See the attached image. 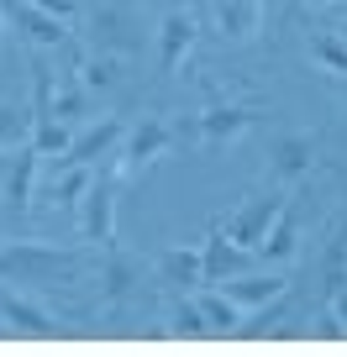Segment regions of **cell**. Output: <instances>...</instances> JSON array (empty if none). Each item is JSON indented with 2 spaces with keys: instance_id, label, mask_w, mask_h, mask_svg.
<instances>
[{
  "instance_id": "obj_1",
  "label": "cell",
  "mask_w": 347,
  "mask_h": 357,
  "mask_svg": "<svg viewBox=\"0 0 347 357\" xmlns=\"http://www.w3.org/2000/svg\"><path fill=\"white\" fill-rule=\"evenodd\" d=\"M84 257L68 252V247H43V242H11L0 247V279L6 284H58L74 279Z\"/></svg>"
},
{
  "instance_id": "obj_2",
  "label": "cell",
  "mask_w": 347,
  "mask_h": 357,
  "mask_svg": "<svg viewBox=\"0 0 347 357\" xmlns=\"http://www.w3.org/2000/svg\"><path fill=\"white\" fill-rule=\"evenodd\" d=\"M79 231L90 236V242H111L116 236V174H95V184L84 190L79 200Z\"/></svg>"
},
{
  "instance_id": "obj_3",
  "label": "cell",
  "mask_w": 347,
  "mask_h": 357,
  "mask_svg": "<svg viewBox=\"0 0 347 357\" xmlns=\"http://www.w3.org/2000/svg\"><path fill=\"white\" fill-rule=\"evenodd\" d=\"M279 211H284L279 195H258V200H247L242 211L232 215L226 236H232L237 247H247V252H258V247H263V236H269V226L279 221Z\"/></svg>"
},
{
  "instance_id": "obj_4",
  "label": "cell",
  "mask_w": 347,
  "mask_h": 357,
  "mask_svg": "<svg viewBox=\"0 0 347 357\" xmlns=\"http://www.w3.org/2000/svg\"><path fill=\"white\" fill-rule=\"evenodd\" d=\"M6 16L16 22V32L27 37V43H37V47H58L64 43V16H53V11H43V6H32V0H6Z\"/></svg>"
},
{
  "instance_id": "obj_5",
  "label": "cell",
  "mask_w": 347,
  "mask_h": 357,
  "mask_svg": "<svg viewBox=\"0 0 347 357\" xmlns=\"http://www.w3.org/2000/svg\"><path fill=\"white\" fill-rule=\"evenodd\" d=\"M37 142L16 147V158H6V174H0V200L6 211H27L32 205V174H37Z\"/></svg>"
},
{
  "instance_id": "obj_6",
  "label": "cell",
  "mask_w": 347,
  "mask_h": 357,
  "mask_svg": "<svg viewBox=\"0 0 347 357\" xmlns=\"http://www.w3.org/2000/svg\"><path fill=\"white\" fill-rule=\"evenodd\" d=\"M168 142H174V126H163V121H142L132 137H126V153H121V163H116V174H142L153 158H163V153H168Z\"/></svg>"
},
{
  "instance_id": "obj_7",
  "label": "cell",
  "mask_w": 347,
  "mask_h": 357,
  "mask_svg": "<svg viewBox=\"0 0 347 357\" xmlns=\"http://www.w3.org/2000/svg\"><path fill=\"white\" fill-rule=\"evenodd\" d=\"M200 268H205V284H226L232 273H247V247H237L232 236L211 231V242L200 247Z\"/></svg>"
},
{
  "instance_id": "obj_8",
  "label": "cell",
  "mask_w": 347,
  "mask_h": 357,
  "mask_svg": "<svg viewBox=\"0 0 347 357\" xmlns=\"http://www.w3.org/2000/svg\"><path fill=\"white\" fill-rule=\"evenodd\" d=\"M263 16H269L263 0H221V6H216V26H221V37H232V43L258 37L263 32Z\"/></svg>"
},
{
  "instance_id": "obj_9",
  "label": "cell",
  "mask_w": 347,
  "mask_h": 357,
  "mask_svg": "<svg viewBox=\"0 0 347 357\" xmlns=\"http://www.w3.org/2000/svg\"><path fill=\"white\" fill-rule=\"evenodd\" d=\"M253 121H258V111H247V105H216V111L200 116V126H195V132H200L205 147H226L232 137H242Z\"/></svg>"
},
{
  "instance_id": "obj_10",
  "label": "cell",
  "mask_w": 347,
  "mask_h": 357,
  "mask_svg": "<svg viewBox=\"0 0 347 357\" xmlns=\"http://www.w3.org/2000/svg\"><path fill=\"white\" fill-rule=\"evenodd\" d=\"M190 43H195V16L179 11V6L163 11V26H158V63H163L168 74L179 68V58L190 53Z\"/></svg>"
},
{
  "instance_id": "obj_11",
  "label": "cell",
  "mask_w": 347,
  "mask_h": 357,
  "mask_svg": "<svg viewBox=\"0 0 347 357\" xmlns=\"http://www.w3.org/2000/svg\"><path fill=\"white\" fill-rule=\"evenodd\" d=\"M0 315H6V326H16V331H27V336H53L58 331L53 315H47L37 300L16 294V289H0Z\"/></svg>"
},
{
  "instance_id": "obj_12",
  "label": "cell",
  "mask_w": 347,
  "mask_h": 357,
  "mask_svg": "<svg viewBox=\"0 0 347 357\" xmlns=\"http://www.w3.org/2000/svg\"><path fill=\"white\" fill-rule=\"evenodd\" d=\"M121 132H126V126L116 121V116H105L101 126H90L84 137H74V142H68V153L58 158V168H68V163H95V158H105L116 142H121Z\"/></svg>"
},
{
  "instance_id": "obj_13",
  "label": "cell",
  "mask_w": 347,
  "mask_h": 357,
  "mask_svg": "<svg viewBox=\"0 0 347 357\" xmlns=\"http://www.w3.org/2000/svg\"><path fill=\"white\" fill-rule=\"evenodd\" d=\"M269 158H274V174L300 178L305 168H311V158H316V137H305V132H284V137H274Z\"/></svg>"
},
{
  "instance_id": "obj_14",
  "label": "cell",
  "mask_w": 347,
  "mask_h": 357,
  "mask_svg": "<svg viewBox=\"0 0 347 357\" xmlns=\"http://www.w3.org/2000/svg\"><path fill=\"white\" fill-rule=\"evenodd\" d=\"M216 289H226L242 310H253V305H269L274 294H284V279H274V273H232V279L216 284Z\"/></svg>"
},
{
  "instance_id": "obj_15",
  "label": "cell",
  "mask_w": 347,
  "mask_h": 357,
  "mask_svg": "<svg viewBox=\"0 0 347 357\" xmlns=\"http://www.w3.org/2000/svg\"><path fill=\"white\" fill-rule=\"evenodd\" d=\"M158 273H163V284H174V289H195V284H205L200 252H190V247H168V252L158 257Z\"/></svg>"
},
{
  "instance_id": "obj_16",
  "label": "cell",
  "mask_w": 347,
  "mask_h": 357,
  "mask_svg": "<svg viewBox=\"0 0 347 357\" xmlns=\"http://www.w3.org/2000/svg\"><path fill=\"white\" fill-rule=\"evenodd\" d=\"M137 279H142V268H137V257H126V252H111V257H105V300H111V305H121L126 300V294H132L137 289Z\"/></svg>"
},
{
  "instance_id": "obj_17",
  "label": "cell",
  "mask_w": 347,
  "mask_h": 357,
  "mask_svg": "<svg viewBox=\"0 0 347 357\" xmlns=\"http://www.w3.org/2000/svg\"><path fill=\"white\" fill-rule=\"evenodd\" d=\"M32 126H37V116L16 111V105H0V163H6L16 147L32 142Z\"/></svg>"
},
{
  "instance_id": "obj_18",
  "label": "cell",
  "mask_w": 347,
  "mask_h": 357,
  "mask_svg": "<svg viewBox=\"0 0 347 357\" xmlns=\"http://www.w3.org/2000/svg\"><path fill=\"white\" fill-rule=\"evenodd\" d=\"M95 184V174H90V163H68V168H58L53 174V205H79L84 200V190Z\"/></svg>"
},
{
  "instance_id": "obj_19",
  "label": "cell",
  "mask_w": 347,
  "mask_h": 357,
  "mask_svg": "<svg viewBox=\"0 0 347 357\" xmlns=\"http://www.w3.org/2000/svg\"><path fill=\"white\" fill-rule=\"evenodd\" d=\"M195 305L205 310L211 331H237V326H242V305H237V300H232L226 289H205V294H200Z\"/></svg>"
},
{
  "instance_id": "obj_20",
  "label": "cell",
  "mask_w": 347,
  "mask_h": 357,
  "mask_svg": "<svg viewBox=\"0 0 347 357\" xmlns=\"http://www.w3.org/2000/svg\"><path fill=\"white\" fill-rule=\"evenodd\" d=\"M295 247H300V221H295V211L284 205L279 221L269 226V236H263V247H258V252H263V257H290Z\"/></svg>"
},
{
  "instance_id": "obj_21",
  "label": "cell",
  "mask_w": 347,
  "mask_h": 357,
  "mask_svg": "<svg viewBox=\"0 0 347 357\" xmlns=\"http://www.w3.org/2000/svg\"><path fill=\"white\" fill-rule=\"evenodd\" d=\"M326 300H337V294H347V226H337L332 247H326Z\"/></svg>"
},
{
  "instance_id": "obj_22",
  "label": "cell",
  "mask_w": 347,
  "mask_h": 357,
  "mask_svg": "<svg viewBox=\"0 0 347 357\" xmlns=\"http://www.w3.org/2000/svg\"><path fill=\"white\" fill-rule=\"evenodd\" d=\"M311 58H316V63H326L332 74H347V43H342V37H332V32H321L311 43Z\"/></svg>"
},
{
  "instance_id": "obj_23",
  "label": "cell",
  "mask_w": 347,
  "mask_h": 357,
  "mask_svg": "<svg viewBox=\"0 0 347 357\" xmlns=\"http://www.w3.org/2000/svg\"><path fill=\"white\" fill-rule=\"evenodd\" d=\"M32 142H37V153H68V121H37L32 126Z\"/></svg>"
},
{
  "instance_id": "obj_24",
  "label": "cell",
  "mask_w": 347,
  "mask_h": 357,
  "mask_svg": "<svg viewBox=\"0 0 347 357\" xmlns=\"http://www.w3.org/2000/svg\"><path fill=\"white\" fill-rule=\"evenodd\" d=\"M116 79V58H84L79 63V84L84 89H101V84H111Z\"/></svg>"
},
{
  "instance_id": "obj_25",
  "label": "cell",
  "mask_w": 347,
  "mask_h": 357,
  "mask_svg": "<svg viewBox=\"0 0 347 357\" xmlns=\"http://www.w3.org/2000/svg\"><path fill=\"white\" fill-rule=\"evenodd\" d=\"M84 95H90L84 84H68L64 95L53 100V121H68V116H79V111H84Z\"/></svg>"
},
{
  "instance_id": "obj_26",
  "label": "cell",
  "mask_w": 347,
  "mask_h": 357,
  "mask_svg": "<svg viewBox=\"0 0 347 357\" xmlns=\"http://www.w3.org/2000/svg\"><path fill=\"white\" fill-rule=\"evenodd\" d=\"M174 331H190V336H200V331H211V321H205V310L200 305H179V310H174Z\"/></svg>"
},
{
  "instance_id": "obj_27",
  "label": "cell",
  "mask_w": 347,
  "mask_h": 357,
  "mask_svg": "<svg viewBox=\"0 0 347 357\" xmlns=\"http://www.w3.org/2000/svg\"><path fill=\"white\" fill-rule=\"evenodd\" d=\"M32 6H43V11L64 16V22H68V16H74V11H79V0H32Z\"/></svg>"
},
{
  "instance_id": "obj_28",
  "label": "cell",
  "mask_w": 347,
  "mask_h": 357,
  "mask_svg": "<svg viewBox=\"0 0 347 357\" xmlns=\"http://www.w3.org/2000/svg\"><path fill=\"white\" fill-rule=\"evenodd\" d=\"M332 305H337V315H342V321H347V294H337Z\"/></svg>"
},
{
  "instance_id": "obj_29",
  "label": "cell",
  "mask_w": 347,
  "mask_h": 357,
  "mask_svg": "<svg viewBox=\"0 0 347 357\" xmlns=\"http://www.w3.org/2000/svg\"><path fill=\"white\" fill-rule=\"evenodd\" d=\"M311 6H337V0H311Z\"/></svg>"
}]
</instances>
